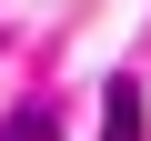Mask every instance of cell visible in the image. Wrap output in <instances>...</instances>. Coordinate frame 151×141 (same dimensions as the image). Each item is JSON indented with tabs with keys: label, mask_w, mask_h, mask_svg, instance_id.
Masks as SVG:
<instances>
[{
	"label": "cell",
	"mask_w": 151,
	"mask_h": 141,
	"mask_svg": "<svg viewBox=\"0 0 151 141\" xmlns=\"http://www.w3.org/2000/svg\"><path fill=\"white\" fill-rule=\"evenodd\" d=\"M141 111H151V101H141V81L121 70V81L101 91V141H141Z\"/></svg>",
	"instance_id": "cell-1"
},
{
	"label": "cell",
	"mask_w": 151,
	"mask_h": 141,
	"mask_svg": "<svg viewBox=\"0 0 151 141\" xmlns=\"http://www.w3.org/2000/svg\"><path fill=\"white\" fill-rule=\"evenodd\" d=\"M0 141H60V111L50 101H20L10 121H0Z\"/></svg>",
	"instance_id": "cell-2"
}]
</instances>
